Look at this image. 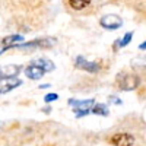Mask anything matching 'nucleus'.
<instances>
[{
    "mask_svg": "<svg viewBox=\"0 0 146 146\" xmlns=\"http://www.w3.org/2000/svg\"><path fill=\"white\" fill-rule=\"evenodd\" d=\"M32 64L40 66V67L44 69L45 72H51V70H54V64L50 62V60H47V58H38V60H35Z\"/></svg>",
    "mask_w": 146,
    "mask_h": 146,
    "instance_id": "1a4fd4ad",
    "label": "nucleus"
},
{
    "mask_svg": "<svg viewBox=\"0 0 146 146\" xmlns=\"http://www.w3.org/2000/svg\"><path fill=\"white\" fill-rule=\"evenodd\" d=\"M58 98V95L57 94H48V95H45V102H53V101H56Z\"/></svg>",
    "mask_w": 146,
    "mask_h": 146,
    "instance_id": "ddd939ff",
    "label": "nucleus"
},
{
    "mask_svg": "<svg viewBox=\"0 0 146 146\" xmlns=\"http://www.w3.org/2000/svg\"><path fill=\"white\" fill-rule=\"evenodd\" d=\"M91 3V0H69V5L75 10H82Z\"/></svg>",
    "mask_w": 146,
    "mask_h": 146,
    "instance_id": "9d476101",
    "label": "nucleus"
},
{
    "mask_svg": "<svg viewBox=\"0 0 146 146\" xmlns=\"http://www.w3.org/2000/svg\"><path fill=\"white\" fill-rule=\"evenodd\" d=\"M139 83H140L139 76L133 75V73H130V75H124L121 79H118V86H120V89H123V91L136 89L139 86Z\"/></svg>",
    "mask_w": 146,
    "mask_h": 146,
    "instance_id": "f257e3e1",
    "label": "nucleus"
},
{
    "mask_svg": "<svg viewBox=\"0 0 146 146\" xmlns=\"http://www.w3.org/2000/svg\"><path fill=\"white\" fill-rule=\"evenodd\" d=\"M91 111L94 113V114H96V115H104V117H107L108 115V108H107V105L105 104H96Z\"/></svg>",
    "mask_w": 146,
    "mask_h": 146,
    "instance_id": "f8f14e48",
    "label": "nucleus"
},
{
    "mask_svg": "<svg viewBox=\"0 0 146 146\" xmlns=\"http://www.w3.org/2000/svg\"><path fill=\"white\" fill-rule=\"evenodd\" d=\"M75 66H76L78 69L86 70V72H89V73H96V72L101 69V66H100L98 63H95V62H88V60H85L82 56H79V57L76 58Z\"/></svg>",
    "mask_w": 146,
    "mask_h": 146,
    "instance_id": "39448f33",
    "label": "nucleus"
},
{
    "mask_svg": "<svg viewBox=\"0 0 146 146\" xmlns=\"http://www.w3.org/2000/svg\"><path fill=\"white\" fill-rule=\"evenodd\" d=\"M44 73H45V70L41 69L40 66H36V64H31V66H28V67L25 69V75H27L29 79H32V80L41 79V78L44 76Z\"/></svg>",
    "mask_w": 146,
    "mask_h": 146,
    "instance_id": "0eeeda50",
    "label": "nucleus"
},
{
    "mask_svg": "<svg viewBox=\"0 0 146 146\" xmlns=\"http://www.w3.org/2000/svg\"><path fill=\"white\" fill-rule=\"evenodd\" d=\"M110 143L114 146H131L135 143V137L130 133H115V135L110 139Z\"/></svg>",
    "mask_w": 146,
    "mask_h": 146,
    "instance_id": "7ed1b4c3",
    "label": "nucleus"
},
{
    "mask_svg": "<svg viewBox=\"0 0 146 146\" xmlns=\"http://www.w3.org/2000/svg\"><path fill=\"white\" fill-rule=\"evenodd\" d=\"M139 48H140V50H146V41H145V42H142V44L139 45Z\"/></svg>",
    "mask_w": 146,
    "mask_h": 146,
    "instance_id": "2eb2a0df",
    "label": "nucleus"
},
{
    "mask_svg": "<svg viewBox=\"0 0 146 146\" xmlns=\"http://www.w3.org/2000/svg\"><path fill=\"white\" fill-rule=\"evenodd\" d=\"M18 73H19V66H15V64L0 66V79H3V78H15Z\"/></svg>",
    "mask_w": 146,
    "mask_h": 146,
    "instance_id": "6e6552de",
    "label": "nucleus"
},
{
    "mask_svg": "<svg viewBox=\"0 0 146 146\" xmlns=\"http://www.w3.org/2000/svg\"><path fill=\"white\" fill-rule=\"evenodd\" d=\"M19 85H22V82L18 78H3V79H0V94L9 92L13 88H18Z\"/></svg>",
    "mask_w": 146,
    "mask_h": 146,
    "instance_id": "423d86ee",
    "label": "nucleus"
},
{
    "mask_svg": "<svg viewBox=\"0 0 146 146\" xmlns=\"http://www.w3.org/2000/svg\"><path fill=\"white\" fill-rule=\"evenodd\" d=\"M100 23H101L102 28L114 31V29H118L121 25H123V21H121V18H118L117 15H107L101 19Z\"/></svg>",
    "mask_w": 146,
    "mask_h": 146,
    "instance_id": "20e7f679",
    "label": "nucleus"
},
{
    "mask_svg": "<svg viewBox=\"0 0 146 146\" xmlns=\"http://www.w3.org/2000/svg\"><path fill=\"white\" fill-rule=\"evenodd\" d=\"M18 41H22V36H21V35H10V36H7V38L3 40V44H5L6 48H9V47H16V45H18Z\"/></svg>",
    "mask_w": 146,
    "mask_h": 146,
    "instance_id": "9b49d317",
    "label": "nucleus"
},
{
    "mask_svg": "<svg viewBox=\"0 0 146 146\" xmlns=\"http://www.w3.org/2000/svg\"><path fill=\"white\" fill-rule=\"evenodd\" d=\"M69 104L72 107H75L76 117H83L88 113H91V107L94 105V100H85V101H73V100H70Z\"/></svg>",
    "mask_w": 146,
    "mask_h": 146,
    "instance_id": "f03ea898",
    "label": "nucleus"
},
{
    "mask_svg": "<svg viewBox=\"0 0 146 146\" xmlns=\"http://www.w3.org/2000/svg\"><path fill=\"white\" fill-rule=\"evenodd\" d=\"M40 88H41V89H45V88H50V85H41Z\"/></svg>",
    "mask_w": 146,
    "mask_h": 146,
    "instance_id": "dca6fc26",
    "label": "nucleus"
},
{
    "mask_svg": "<svg viewBox=\"0 0 146 146\" xmlns=\"http://www.w3.org/2000/svg\"><path fill=\"white\" fill-rule=\"evenodd\" d=\"M110 101L114 102V104H117V105H120V104H121V101L117 98V96H111V98H110Z\"/></svg>",
    "mask_w": 146,
    "mask_h": 146,
    "instance_id": "4468645a",
    "label": "nucleus"
}]
</instances>
